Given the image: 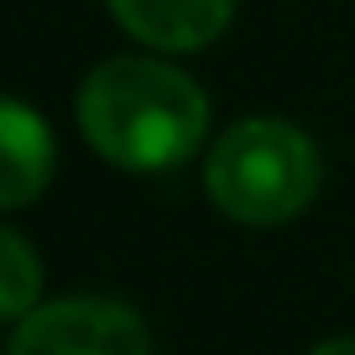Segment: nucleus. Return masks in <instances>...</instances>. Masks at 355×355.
Instances as JSON below:
<instances>
[{
  "label": "nucleus",
  "mask_w": 355,
  "mask_h": 355,
  "mask_svg": "<svg viewBox=\"0 0 355 355\" xmlns=\"http://www.w3.org/2000/svg\"><path fill=\"white\" fill-rule=\"evenodd\" d=\"M78 131L110 167L167 173L199 157L209 94L167 58H105L78 84Z\"/></svg>",
  "instance_id": "1"
},
{
  "label": "nucleus",
  "mask_w": 355,
  "mask_h": 355,
  "mask_svg": "<svg viewBox=\"0 0 355 355\" xmlns=\"http://www.w3.org/2000/svg\"><path fill=\"white\" fill-rule=\"evenodd\" d=\"M324 157L303 125L251 115L214 136L204 157V193L235 225H288L319 199Z\"/></svg>",
  "instance_id": "2"
},
{
  "label": "nucleus",
  "mask_w": 355,
  "mask_h": 355,
  "mask_svg": "<svg viewBox=\"0 0 355 355\" xmlns=\"http://www.w3.org/2000/svg\"><path fill=\"white\" fill-rule=\"evenodd\" d=\"M6 355H152V329L131 303L78 293V298L37 303L11 329Z\"/></svg>",
  "instance_id": "3"
},
{
  "label": "nucleus",
  "mask_w": 355,
  "mask_h": 355,
  "mask_svg": "<svg viewBox=\"0 0 355 355\" xmlns=\"http://www.w3.org/2000/svg\"><path fill=\"white\" fill-rule=\"evenodd\" d=\"M110 16L152 53H199L220 42L235 0H105Z\"/></svg>",
  "instance_id": "4"
},
{
  "label": "nucleus",
  "mask_w": 355,
  "mask_h": 355,
  "mask_svg": "<svg viewBox=\"0 0 355 355\" xmlns=\"http://www.w3.org/2000/svg\"><path fill=\"white\" fill-rule=\"evenodd\" d=\"M53 178V131L26 100L0 105V209H26Z\"/></svg>",
  "instance_id": "5"
},
{
  "label": "nucleus",
  "mask_w": 355,
  "mask_h": 355,
  "mask_svg": "<svg viewBox=\"0 0 355 355\" xmlns=\"http://www.w3.org/2000/svg\"><path fill=\"white\" fill-rule=\"evenodd\" d=\"M37 298H42V261L26 245V235L6 225L0 230V313L21 324L37 309Z\"/></svg>",
  "instance_id": "6"
},
{
  "label": "nucleus",
  "mask_w": 355,
  "mask_h": 355,
  "mask_svg": "<svg viewBox=\"0 0 355 355\" xmlns=\"http://www.w3.org/2000/svg\"><path fill=\"white\" fill-rule=\"evenodd\" d=\"M309 355H355V334H340V340H324V345H313Z\"/></svg>",
  "instance_id": "7"
}]
</instances>
